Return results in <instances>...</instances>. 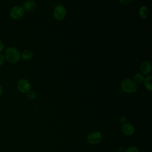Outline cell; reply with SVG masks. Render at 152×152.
Listing matches in <instances>:
<instances>
[{
    "label": "cell",
    "instance_id": "cell-8",
    "mask_svg": "<svg viewBox=\"0 0 152 152\" xmlns=\"http://www.w3.org/2000/svg\"><path fill=\"white\" fill-rule=\"evenodd\" d=\"M140 69L141 72L144 74H148L150 72L151 70V65L148 61H144L142 62L140 66Z\"/></svg>",
    "mask_w": 152,
    "mask_h": 152
},
{
    "label": "cell",
    "instance_id": "cell-7",
    "mask_svg": "<svg viewBox=\"0 0 152 152\" xmlns=\"http://www.w3.org/2000/svg\"><path fill=\"white\" fill-rule=\"evenodd\" d=\"M122 132L125 135H131L134 133L135 129L132 125L129 123H125L122 125L121 127Z\"/></svg>",
    "mask_w": 152,
    "mask_h": 152
},
{
    "label": "cell",
    "instance_id": "cell-18",
    "mask_svg": "<svg viewBox=\"0 0 152 152\" xmlns=\"http://www.w3.org/2000/svg\"><path fill=\"white\" fill-rule=\"evenodd\" d=\"M126 121V118H125V117H121V118H120V119H119L120 122L122 123V124H125Z\"/></svg>",
    "mask_w": 152,
    "mask_h": 152
},
{
    "label": "cell",
    "instance_id": "cell-3",
    "mask_svg": "<svg viewBox=\"0 0 152 152\" xmlns=\"http://www.w3.org/2000/svg\"><path fill=\"white\" fill-rule=\"evenodd\" d=\"M24 14V9L18 5L13 7L10 11V16L14 20L21 18Z\"/></svg>",
    "mask_w": 152,
    "mask_h": 152
},
{
    "label": "cell",
    "instance_id": "cell-6",
    "mask_svg": "<svg viewBox=\"0 0 152 152\" xmlns=\"http://www.w3.org/2000/svg\"><path fill=\"white\" fill-rule=\"evenodd\" d=\"M102 140V135L99 132H93L87 137V141L91 144H97Z\"/></svg>",
    "mask_w": 152,
    "mask_h": 152
},
{
    "label": "cell",
    "instance_id": "cell-11",
    "mask_svg": "<svg viewBox=\"0 0 152 152\" xmlns=\"http://www.w3.org/2000/svg\"><path fill=\"white\" fill-rule=\"evenodd\" d=\"M139 14L142 18H145L148 15V10L146 6H142L139 10Z\"/></svg>",
    "mask_w": 152,
    "mask_h": 152
},
{
    "label": "cell",
    "instance_id": "cell-15",
    "mask_svg": "<svg viewBox=\"0 0 152 152\" xmlns=\"http://www.w3.org/2000/svg\"><path fill=\"white\" fill-rule=\"evenodd\" d=\"M125 152H139V149L136 147H130L126 149Z\"/></svg>",
    "mask_w": 152,
    "mask_h": 152
},
{
    "label": "cell",
    "instance_id": "cell-2",
    "mask_svg": "<svg viewBox=\"0 0 152 152\" xmlns=\"http://www.w3.org/2000/svg\"><path fill=\"white\" fill-rule=\"evenodd\" d=\"M121 87L127 93H133L136 91L137 88V83L132 79H125L121 83Z\"/></svg>",
    "mask_w": 152,
    "mask_h": 152
},
{
    "label": "cell",
    "instance_id": "cell-10",
    "mask_svg": "<svg viewBox=\"0 0 152 152\" xmlns=\"http://www.w3.org/2000/svg\"><path fill=\"white\" fill-rule=\"evenodd\" d=\"M21 57L24 60H30L33 57V52L29 49H26L22 52Z\"/></svg>",
    "mask_w": 152,
    "mask_h": 152
},
{
    "label": "cell",
    "instance_id": "cell-20",
    "mask_svg": "<svg viewBox=\"0 0 152 152\" xmlns=\"http://www.w3.org/2000/svg\"><path fill=\"white\" fill-rule=\"evenodd\" d=\"M2 92H3V89H2V86L0 85V96L2 95Z\"/></svg>",
    "mask_w": 152,
    "mask_h": 152
},
{
    "label": "cell",
    "instance_id": "cell-4",
    "mask_svg": "<svg viewBox=\"0 0 152 152\" xmlns=\"http://www.w3.org/2000/svg\"><path fill=\"white\" fill-rule=\"evenodd\" d=\"M53 17L57 20H61L64 18L66 14V8L62 5H57L53 11Z\"/></svg>",
    "mask_w": 152,
    "mask_h": 152
},
{
    "label": "cell",
    "instance_id": "cell-17",
    "mask_svg": "<svg viewBox=\"0 0 152 152\" xmlns=\"http://www.w3.org/2000/svg\"><path fill=\"white\" fill-rule=\"evenodd\" d=\"M120 2L124 5H127V4H129L130 2H131V0H124V1L120 0Z\"/></svg>",
    "mask_w": 152,
    "mask_h": 152
},
{
    "label": "cell",
    "instance_id": "cell-5",
    "mask_svg": "<svg viewBox=\"0 0 152 152\" xmlns=\"http://www.w3.org/2000/svg\"><path fill=\"white\" fill-rule=\"evenodd\" d=\"M17 88L20 92L23 93H27L30 90L31 85L27 80L21 78L18 81Z\"/></svg>",
    "mask_w": 152,
    "mask_h": 152
},
{
    "label": "cell",
    "instance_id": "cell-1",
    "mask_svg": "<svg viewBox=\"0 0 152 152\" xmlns=\"http://www.w3.org/2000/svg\"><path fill=\"white\" fill-rule=\"evenodd\" d=\"M21 54L19 50L14 47L8 48L5 52V58L11 64L17 63L20 59Z\"/></svg>",
    "mask_w": 152,
    "mask_h": 152
},
{
    "label": "cell",
    "instance_id": "cell-12",
    "mask_svg": "<svg viewBox=\"0 0 152 152\" xmlns=\"http://www.w3.org/2000/svg\"><path fill=\"white\" fill-rule=\"evenodd\" d=\"M151 79H152V77L151 75L147 76L145 78V79L144 80V86L145 87V88L149 90V91H151L152 90V86H151Z\"/></svg>",
    "mask_w": 152,
    "mask_h": 152
},
{
    "label": "cell",
    "instance_id": "cell-9",
    "mask_svg": "<svg viewBox=\"0 0 152 152\" xmlns=\"http://www.w3.org/2000/svg\"><path fill=\"white\" fill-rule=\"evenodd\" d=\"M36 2L32 0L26 1L23 4L24 9L27 11H31L36 8Z\"/></svg>",
    "mask_w": 152,
    "mask_h": 152
},
{
    "label": "cell",
    "instance_id": "cell-19",
    "mask_svg": "<svg viewBox=\"0 0 152 152\" xmlns=\"http://www.w3.org/2000/svg\"><path fill=\"white\" fill-rule=\"evenodd\" d=\"M4 48V43H2V42L1 40H0V52L2 51V50Z\"/></svg>",
    "mask_w": 152,
    "mask_h": 152
},
{
    "label": "cell",
    "instance_id": "cell-16",
    "mask_svg": "<svg viewBox=\"0 0 152 152\" xmlns=\"http://www.w3.org/2000/svg\"><path fill=\"white\" fill-rule=\"evenodd\" d=\"M5 61V57L3 55L0 53V66L2 65Z\"/></svg>",
    "mask_w": 152,
    "mask_h": 152
},
{
    "label": "cell",
    "instance_id": "cell-13",
    "mask_svg": "<svg viewBox=\"0 0 152 152\" xmlns=\"http://www.w3.org/2000/svg\"><path fill=\"white\" fill-rule=\"evenodd\" d=\"M134 81L135 83H141L142 81H144V78L143 77V75L140 74V73H137L134 75Z\"/></svg>",
    "mask_w": 152,
    "mask_h": 152
},
{
    "label": "cell",
    "instance_id": "cell-14",
    "mask_svg": "<svg viewBox=\"0 0 152 152\" xmlns=\"http://www.w3.org/2000/svg\"><path fill=\"white\" fill-rule=\"evenodd\" d=\"M36 96V93L33 91H29L28 93H27V97L30 100H34Z\"/></svg>",
    "mask_w": 152,
    "mask_h": 152
}]
</instances>
